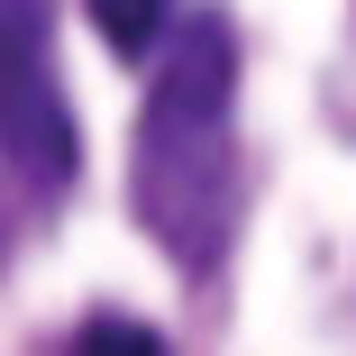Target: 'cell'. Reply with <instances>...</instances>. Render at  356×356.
<instances>
[{
    "mask_svg": "<svg viewBox=\"0 0 356 356\" xmlns=\"http://www.w3.org/2000/svg\"><path fill=\"white\" fill-rule=\"evenodd\" d=\"M229 119H238V37L229 19H183L165 37L147 119H137V174H128L137 220L183 274H201L229 238V174H238Z\"/></svg>",
    "mask_w": 356,
    "mask_h": 356,
    "instance_id": "cell-1",
    "label": "cell"
},
{
    "mask_svg": "<svg viewBox=\"0 0 356 356\" xmlns=\"http://www.w3.org/2000/svg\"><path fill=\"white\" fill-rule=\"evenodd\" d=\"M0 156L37 192L83 174V128L55 83V0H0Z\"/></svg>",
    "mask_w": 356,
    "mask_h": 356,
    "instance_id": "cell-2",
    "label": "cell"
},
{
    "mask_svg": "<svg viewBox=\"0 0 356 356\" xmlns=\"http://www.w3.org/2000/svg\"><path fill=\"white\" fill-rule=\"evenodd\" d=\"M165 10H174V0H92V28H101L110 55H147L165 37Z\"/></svg>",
    "mask_w": 356,
    "mask_h": 356,
    "instance_id": "cell-3",
    "label": "cell"
},
{
    "mask_svg": "<svg viewBox=\"0 0 356 356\" xmlns=\"http://www.w3.org/2000/svg\"><path fill=\"white\" fill-rule=\"evenodd\" d=\"M83 356H165V347H156V329H137V320H92Z\"/></svg>",
    "mask_w": 356,
    "mask_h": 356,
    "instance_id": "cell-4",
    "label": "cell"
}]
</instances>
